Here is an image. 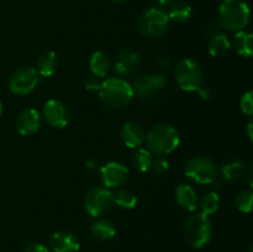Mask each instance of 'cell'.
<instances>
[{
  "instance_id": "obj_1",
  "label": "cell",
  "mask_w": 253,
  "mask_h": 252,
  "mask_svg": "<svg viewBox=\"0 0 253 252\" xmlns=\"http://www.w3.org/2000/svg\"><path fill=\"white\" fill-rule=\"evenodd\" d=\"M98 93L101 104L111 110L123 109L135 95L132 84L121 77H110L106 81H103Z\"/></svg>"
},
{
  "instance_id": "obj_2",
  "label": "cell",
  "mask_w": 253,
  "mask_h": 252,
  "mask_svg": "<svg viewBox=\"0 0 253 252\" xmlns=\"http://www.w3.org/2000/svg\"><path fill=\"white\" fill-rule=\"evenodd\" d=\"M147 150L153 155L166 156L172 153L180 143L179 132L168 124H157L148 130L146 135Z\"/></svg>"
},
{
  "instance_id": "obj_3",
  "label": "cell",
  "mask_w": 253,
  "mask_h": 252,
  "mask_svg": "<svg viewBox=\"0 0 253 252\" xmlns=\"http://www.w3.org/2000/svg\"><path fill=\"white\" fill-rule=\"evenodd\" d=\"M251 10L245 0H222L219 7V25L227 31L239 32L247 26Z\"/></svg>"
},
{
  "instance_id": "obj_4",
  "label": "cell",
  "mask_w": 253,
  "mask_h": 252,
  "mask_svg": "<svg viewBox=\"0 0 253 252\" xmlns=\"http://www.w3.org/2000/svg\"><path fill=\"white\" fill-rule=\"evenodd\" d=\"M212 227L209 216L195 212L188 217L184 226V239L193 249H202L211 240Z\"/></svg>"
},
{
  "instance_id": "obj_5",
  "label": "cell",
  "mask_w": 253,
  "mask_h": 252,
  "mask_svg": "<svg viewBox=\"0 0 253 252\" xmlns=\"http://www.w3.org/2000/svg\"><path fill=\"white\" fill-rule=\"evenodd\" d=\"M175 81L182 90L198 91L204 85V72L202 66L192 58H183L177 63L174 69Z\"/></svg>"
},
{
  "instance_id": "obj_6",
  "label": "cell",
  "mask_w": 253,
  "mask_h": 252,
  "mask_svg": "<svg viewBox=\"0 0 253 252\" xmlns=\"http://www.w3.org/2000/svg\"><path fill=\"white\" fill-rule=\"evenodd\" d=\"M169 25V16L161 7H148L138 20L140 31L150 39H158L166 34Z\"/></svg>"
},
{
  "instance_id": "obj_7",
  "label": "cell",
  "mask_w": 253,
  "mask_h": 252,
  "mask_svg": "<svg viewBox=\"0 0 253 252\" xmlns=\"http://www.w3.org/2000/svg\"><path fill=\"white\" fill-rule=\"evenodd\" d=\"M185 175L190 180L199 184H214L217 178V167L209 157H195L187 163Z\"/></svg>"
},
{
  "instance_id": "obj_8",
  "label": "cell",
  "mask_w": 253,
  "mask_h": 252,
  "mask_svg": "<svg viewBox=\"0 0 253 252\" xmlns=\"http://www.w3.org/2000/svg\"><path fill=\"white\" fill-rule=\"evenodd\" d=\"M83 205L90 216L98 217L111 209L114 205V194L106 187H94L86 193Z\"/></svg>"
},
{
  "instance_id": "obj_9",
  "label": "cell",
  "mask_w": 253,
  "mask_h": 252,
  "mask_svg": "<svg viewBox=\"0 0 253 252\" xmlns=\"http://www.w3.org/2000/svg\"><path fill=\"white\" fill-rule=\"evenodd\" d=\"M40 82V74L36 68L32 67H21L16 69L10 76L7 86L12 94L16 95H27L36 89Z\"/></svg>"
},
{
  "instance_id": "obj_10",
  "label": "cell",
  "mask_w": 253,
  "mask_h": 252,
  "mask_svg": "<svg viewBox=\"0 0 253 252\" xmlns=\"http://www.w3.org/2000/svg\"><path fill=\"white\" fill-rule=\"evenodd\" d=\"M167 83L168 79L163 73L143 74L133 81L132 88L141 99L150 100L155 98L161 90H163Z\"/></svg>"
},
{
  "instance_id": "obj_11",
  "label": "cell",
  "mask_w": 253,
  "mask_h": 252,
  "mask_svg": "<svg viewBox=\"0 0 253 252\" xmlns=\"http://www.w3.org/2000/svg\"><path fill=\"white\" fill-rule=\"evenodd\" d=\"M42 118L52 128L66 127L69 121V113L66 104L58 99H49L42 109Z\"/></svg>"
},
{
  "instance_id": "obj_12",
  "label": "cell",
  "mask_w": 253,
  "mask_h": 252,
  "mask_svg": "<svg viewBox=\"0 0 253 252\" xmlns=\"http://www.w3.org/2000/svg\"><path fill=\"white\" fill-rule=\"evenodd\" d=\"M141 67V56L131 48H124L118 53L113 64L114 73L118 77L133 76Z\"/></svg>"
},
{
  "instance_id": "obj_13",
  "label": "cell",
  "mask_w": 253,
  "mask_h": 252,
  "mask_svg": "<svg viewBox=\"0 0 253 252\" xmlns=\"http://www.w3.org/2000/svg\"><path fill=\"white\" fill-rule=\"evenodd\" d=\"M101 183L106 188H118L125 184L128 179V169L119 162H109L99 169Z\"/></svg>"
},
{
  "instance_id": "obj_14",
  "label": "cell",
  "mask_w": 253,
  "mask_h": 252,
  "mask_svg": "<svg viewBox=\"0 0 253 252\" xmlns=\"http://www.w3.org/2000/svg\"><path fill=\"white\" fill-rule=\"evenodd\" d=\"M41 114L36 109H25L16 118V130L22 136H31L41 126Z\"/></svg>"
},
{
  "instance_id": "obj_15",
  "label": "cell",
  "mask_w": 253,
  "mask_h": 252,
  "mask_svg": "<svg viewBox=\"0 0 253 252\" xmlns=\"http://www.w3.org/2000/svg\"><path fill=\"white\" fill-rule=\"evenodd\" d=\"M49 246L53 252H78L81 241L71 231H57L49 239Z\"/></svg>"
},
{
  "instance_id": "obj_16",
  "label": "cell",
  "mask_w": 253,
  "mask_h": 252,
  "mask_svg": "<svg viewBox=\"0 0 253 252\" xmlns=\"http://www.w3.org/2000/svg\"><path fill=\"white\" fill-rule=\"evenodd\" d=\"M120 136L123 142L130 148H138L145 143L146 133L142 126L133 121H128L123 125L120 130Z\"/></svg>"
},
{
  "instance_id": "obj_17",
  "label": "cell",
  "mask_w": 253,
  "mask_h": 252,
  "mask_svg": "<svg viewBox=\"0 0 253 252\" xmlns=\"http://www.w3.org/2000/svg\"><path fill=\"white\" fill-rule=\"evenodd\" d=\"M175 202L178 203L180 208H183L184 210L188 211H194L197 210V208L199 207L200 198L198 192L195 190L194 187H192L190 184H182L178 185L175 188Z\"/></svg>"
},
{
  "instance_id": "obj_18",
  "label": "cell",
  "mask_w": 253,
  "mask_h": 252,
  "mask_svg": "<svg viewBox=\"0 0 253 252\" xmlns=\"http://www.w3.org/2000/svg\"><path fill=\"white\" fill-rule=\"evenodd\" d=\"M232 47L239 56L245 58L253 57V32L244 30L236 32L232 41Z\"/></svg>"
},
{
  "instance_id": "obj_19",
  "label": "cell",
  "mask_w": 253,
  "mask_h": 252,
  "mask_svg": "<svg viewBox=\"0 0 253 252\" xmlns=\"http://www.w3.org/2000/svg\"><path fill=\"white\" fill-rule=\"evenodd\" d=\"M58 69V57L53 51H44L37 58V68L40 76L52 77Z\"/></svg>"
},
{
  "instance_id": "obj_20",
  "label": "cell",
  "mask_w": 253,
  "mask_h": 252,
  "mask_svg": "<svg viewBox=\"0 0 253 252\" xmlns=\"http://www.w3.org/2000/svg\"><path fill=\"white\" fill-rule=\"evenodd\" d=\"M90 232L94 239L99 241H108L116 234V227L113 221L108 219H98L91 224Z\"/></svg>"
},
{
  "instance_id": "obj_21",
  "label": "cell",
  "mask_w": 253,
  "mask_h": 252,
  "mask_svg": "<svg viewBox=\"0 0 253 252\" xmlns=\"http://www.w3.org/2000/svg\"><path fill=\"white\" fill-rule=\"evenodd\" d=\"M110 67L111 63L108 54L101 51L94 52L89 59V69H90L91 74L98 77V78L105 77L110 71Z\"/></svg>"
},
{
  "instance_id": "obj_22",
  "label": "cell",
  "mask_w": 253,
  "mask_h": 252,
  "mask_svg": "<svg viewBox=\"0 0 253 252\" xmlns=\"http://www.w3.org/2000/svg\"><path fill=\"white\" fill-rule=\"evenodd\" d=\"M231 47L232 42L222 32H219V34L210 36L208 49H209V53L212 57H224L225 54L229 53Z\"/></svg>"
},
{
  "instance_id": "obj_23",
  "label": "cell",
  "mask_w": 253,
  "mask_h": 252,
  "mask_svg": "<svg viewBox=\"0 0 253 252\" xmlns=\"http://www.w3.org/2000/svg\"><path fill=\"white\" fill-rule=\"evenodd\" d=\"M169 20L175 22H185L192 17L193 9L188 2L185 1H174L169 7V11L167 12Z\"/></svg>"
},
{
  "instance_id": "obj_24",
  "label": "cell",
  "mask_w": 253,
  "mask_h": 252,
  "mask_svg": "<svg viewBox=\"0 0 253 252\" xmlns=\"http://www.w3.org/2000/svg\"><path fill=\"white\" fill-rule=\"evenodd\" d=\"M246 170V163L244 161H231L222 166L221 174L229 182H236L241 179Z\"/></svg>"
},
{
  "instance_id": "obj_25",
  "label": "cell",
  "mask_w": 253,
  "mask_h": 252,
  "mask_svg": "<svg viewBox=\"0 0 253 252\" xmlns=\"http://www.w3.org/2000/svg\"><path fill=\"white\" fill-rule=\"evenodd\" d=\"M132 163L140 172H148L151 170L153 163V153L146 148H136L132 156Z\"/></svg>"
},
{
  "instance_id": "obj_26",
  "label": "cell",
  "mask_w": 253,
  "mask_h": 252,
  "mask_svg": "<svg viewBox=\"0 0 253 252\" xmlns=\"http://www.w3.org/2000/svg\"><path fill=\"white\" fill-rule=\"evenodd\" d=\"M114 204L118 205L120 209L131 210L137 204V197L130 189H119L114 194Z\"/></svg>"
},
{
  "instance_id": "obj_27",
  "label": "cell",
  "mask_w": 253,
  "mask_h": 252,
  "mask_svg": "<svg viewBox=\"0 0 253 252\" xmlns=\"http://www.w3.org/2000/svg\"><path fill=\"white\" fill-rule=\"evenodd\" d=\"M219 205H220V197L217 195V193L209 192L208 194H205L204 197L200 199L199 207L200 209H202V211L200 212L210 216V215L215 214V212L217 211Z\"/></svg>"
},
{
  "instance_id": "obj_28",
  "label": "cell",
  "mask_w": 253,
  "mask_h": 252,
  "mask_svg": "<svg viewBox=\"0 0 253 252\" xmlns=\"http://www.w3.org/2000/svg\"><path fill=\"white\" fill-rule=\"evenodd\" d=\"M235 205L237 210L245 214L253 211V190L247 189L240 192L235 199Z\"/></svg>"
},
{
  "instance_id": "obj_29",
  "label": "cell",
  "mask_w": 253,
  "mask_h": 252,
  "mask_svg": "<svg viewBox=\"0 0 253 252\" xmlns=\"http://www.w3.org/2000/svg\"><path fill=\"white\" fill-rule=\"evenodd\" d=\"M240 108L245 115H253V90H249L241 96L240 100Z\"/></svg>"
},
{
  "instance_id": "obj_30",
  "label": "cell",
  "mask_w": 253,
  "mask_h": 252,
  "mask_svg": "<svg viewBox=\"0 0 253 252\" xmlns=\"http://www.w3.org/2000/svg\"><path fill=\"white\" fill-rule=\"evenodd\" d=\"M168 168H169V163H168V161L163 156H158V157L153 158L151 170H153L155 173H158V174H163V173L167 172Z\"/></svg>"
},
{
  "instance_id": "obj_31",
  "label": "cell",
  "mask_w": 253,
  "mask_h": 252,
  "mask_svg": "<svg viewBox=\"0 0 253 252\" xmlns=\"http://www.w3.org/2000/svg\"><path fill=\"white\" fill-rule=\"evenodd\" d=\"M101 84H103V81H101L100 78H98V77H95V76H91V77H88V78L85 79V83H84V85H85L86 90L99 91L101 88Z\"/></svg>"
},
{
  "instance_id": "obj_32",
  "label": "cell",
  "mask_w": 253,
  "mask_h": 252,
  "mask_svg": "<svg viewBox=\"0 0 253 252\" xmlns=\"http://www.w3.org/2000/svg\"><path fill=\"white\" fill-rule=\"evenodd\" d=\"M24 252H49V250L46 245L41 244V242H31L30 245H27Z\"/></svg>"
},
{
  "instance_id": "obj_33",
  "label": "cell",
  "mask_w": 253,
  "mask_h": 252,
  "mask_svg": "<svg viewBox=\"0 0 253 252\" xmlns=\"http://www.w3.org/2000/svg\"><path fill=\"white\" fill-rule=\"evenodd\" d=\"M156 63L161 67V68H168L170 66V58L165 53H158L156 56Z\"/></svg>"
},
{
  "instance_id": "obj_34",
  "label": "cell",
  "mask_w": 253,
  "mask_h": 252,
  "mask_svg": "<svg viewBox=\"0 0 253 252\" xmlns=\"http://www.w3.org/2000/svg\"><path fill=\"white\" fill-rule=\"evenodd\" d=\"M101 166H99V162L95 160H88L85 161V168L90 172H99Z\"/></svg>"
},
{
  "instance_id": "obj_35",
  "label": "cell",
  "mask_w": 253,
  "mask_h": 252,
  "mask_svg": "<svg viewBox=\"0 0 253 252\" xmlns=\"http://www.w3.org/2000/svg\"><path fill=\"white\" fill-rule=\"evenodd\" d=\"M197 93L199 94L200 98L205 99V100H207V99H209L210 96H211V90H210L209 86H207V85H202V86H200V88L198 89Z\"/></svg>"
},
{
  "instance_id": "obj_36",
  "label": "cell",
  "mask_w": 253,
  "mask_h": 252,
  "mask_svg": "<svg viewBox=\"0 0 253 252\" xmlns=\"http://www.w3.org/2000/svg\"><path fill=\"white\" fill-rule=\"evenodd\" d=\"M247 135H249L250 140H251V142L253 143V118L249 121V124H247Z\"/></svg>"
},
{
  "instance_id": "obj_37",
  "label": "cell",
  "mask_w": 253,
  "mask_h": 252,
  "mask_svg": "<svg viewBox=\"0 0 253 252\" xmlns=\"http://www.w3.org/2000/svg\"><path fill=\"white\" fill-rule=\"evenodd\" d=\"M249 183L250 185H251V189L253 190V165L251 166V168H250L249 170Z\"/></svg>"
},
{
  "instance_id": "obj_38",
  "label": "cell",
  "mask_w": 253,
  "mask_h": 252,
  "mask_svg": "<svg viewBox=\"0 0 253 252\" xmlns=\"http://www.w3.org/2000/svg\"><path fill=\"white\" fill-rule=\"evenodd\" d=\"M157 1L160 2L162 6H167V5H169V6H170V5H172L173 2L175 1V0H157Z\"/></svg>"
},
{
  "instance_id": "obj_39",
  "label": "cell",
  "mask_w": 253,
  "mask_h": 252,
  "mask_svg": "<svg viewBox=\"0 0 253 252\" xmlns=\"http://www.w3.org/2000/svg\"><path fill=\"white\" fill-rule=\"evenodd\" d=\"M1 114H2V104L1 101H0V116H1Z\"/></svg>"
},
{
  "instance_id": "obj_40",
  "label": "cell",
  "mask_w": 253,
  "mask_h": 252,
  "mask_svg": "<svg viewBox=\"0 0 253 252\" xmlns=\"http://www.w3.org/2000/svg\"><path fill=\"white\" fill-rule=\"evenodd\" d=\"M113 1H115V2H125L126 0H113Z\"/></svg>"
},
{
  "instance_id": "obj_41",
  "label": "cell",
  "mask_w": 253,
  "mask_h": 252,
  "mask_svg": "<svg viewBox=\"0 0 253 252\" xmlns=\"http://www.w3.org/2000/svg\"><path fill=\"white\" fill-rule=\"evenodd\" d=\"M249 252H253V244L251 245V247H250V250H249Z\"/></svg>"
}]
</instances>
